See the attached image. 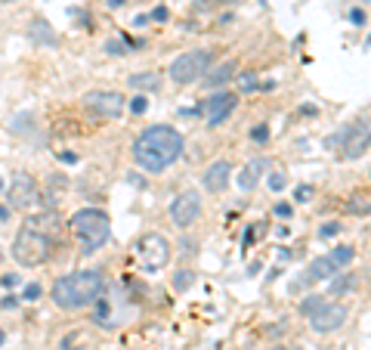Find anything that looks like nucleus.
Instances as JSON below:
<instances>
[{
  "instance_id": "obj_1",
  "label": "nucleus",
  "mask_w": 371,
  "mask_h": 350,
  "mask_svg": "<svg viewBox=\"0 0 371 350\" xmlns=\"http://www.w3.org/2000/svg\"><path fill=\"white\" fill-rule=\"evenodd\" d=\"M186 149V140L170 124H152L134 140V161L149 174H161L170 164L180 161Z\"/></svg>"
},
{
  "instance_id": "obj_2",
  "label": "nucleus",
  "mask_w": 371,
  "mask_h": 350,
  "mask_svg": "<svg viewBox=\"0 0 371 350\" xmlns=\"http://www.w3.org/2000/svg\"><path fill=\"white\" fill-rule=\"evenodd\" d=\"M105 295V276L99 270H75L69 276H59L50 288V301L59 310H87Z\"/></svg>"
},
{
  "instance_id": "obj_3",
  "label": "nucleus",
  "mask_w": 371,
  "mask_h": 350,
  "mask_svg": "<svg viewBox=\"0 0 371 350\" xmlns=\"http://www.w3.org/2000/svg\"><path fill=\"white\" fill-rule=\"evenodd\" d=\"M71 233H75L78 239V248H81V254H96L99 248L105 245V242L111 239V217L105 214L102 208H81L71 214L69 220Z\"/></svg>"
},
{
  "instance_id": "obj_4",
  "label": "nucleus",
  "mask_w": 371,
  "mask_h": 350,
  "mask_svg": "<svg viewBox=\"0 0 371 350\" xmlns=\"http://www.w3.org/2000/svg\"><path fill=\"white\" fill-rule=\"evenodd\" d=\"M53 251H56V239L44 229L28 227V223H22L16 239H12V257L22 267H44L53 257Z\"/></svg>"
},
{
  "instance_id": "obj_5",
  "label": "nucleus",
  "mask_w": 371,
  "mask_h": 350,
  "mask_svg": "<svg viewBox=\"0 0 371 350\" xmlns=\"http://www.w3.org/2000/svg\"><path fill=\"white\" fill-rule=\"evenodd\" d=\"M214 69V53L210 50H189L183 53V56H177L174 62H170L168 75L174 84H180V87H186V84H198L204 81V75Z\"/></svg>"
},
{
  "instance_id": "obj_6",
  "label": "nucleus",
  "mask_w": 371,
  "mask_h": 350,
  "mask_svg": "<svg viewBox=\"0 0 371 350\" xmlns=\"http://www.w3.org/2000/svg\"><path fill=\"white\" fill-rule=\"evenodd\" d=\"M136 251V261L145 273H158L161 267H168L170 257H174V245L168 242V236L161 233H145L139 236V242L134 245Z\"/></svg>"
},
{
  "instance_id": "obj_7",
  "label": "nucleus",
  "mask_w": 371,
  "mask_h": 350,
  "mask_svg": "<svg viewBox=\"0 0 371 350\" xmlns=\"http://www.w3.org/2000/svg\"><path fill=\"white\" fill-rule=\"evenodd\" d=\"M44 202V189L37 186V180L25 170L10 177L6 183V208H16V211H31Z\"/></svg>"
},
{
  "instance_id": "obj_8",
  "label": "nucleus",
  "mask_w": 371,
  "mask_h": 350,
  "mask_svg": "<svg viewBox=\"0 0 371 350\" xmlns=\"http://www.w3.org/2000/svg\"><path fill=\"white\" fill-rule=\"evenodd\" d=\"M84 109L93 112L99 118H121L124 109H127V100H124L118 90H87L81 96Z\"/></svg>"
},
{
  "instance_id": "obj_9",
  "label": "nucleus",
  "mask_w": 371,
  "mask_h": 350,
  "mask_svg": "<svg viewBox=\"0 0 371 350\" xmlns=\"http://www.w3.org/2000/svg\"><path fill=\"white\" fill-rule=\"evenodd\" d=\"M198 217H201V195L195 189H186V193H180L170 202V220L180 229H189Z\"/></svg>"
},
{
  "instance_id": "obj_10",
  "label": "nucleus",
  "mask_w": 371,
  "mask_h": 350,
  "mask_svg": "<svg viewBox=\"0 0 371 350\" xmlns=\"http://www.w3.org/2000/svg\"><path fill=\"white\" fill-rule=\"evenodd\" d=\"M238 105V96L229 94V90H220V94H210V100H204L201 112H204V121H208V128H220L223 121L235 112Z\"/></svg>"
},
{
  "instance_id": "obj_11",
  "label": "nucleus",
  "mask_w": 371,
  "mask_h": 350,
  "mask_svg": "<svg viewBox=\"0 0 371 350\" xmlns=\"http://www.w3.org/2000/svg\"><path fill=\"white\" fill-rule=\"evenodd\" d=\"M371 146V124L368 121H353L347 130V140L341 146V158L343 161H356L359 155H365Z\"/></svg>"
},
{
  "instance_id": "obj_12",
  "label": "nucleus",
  "mask_w": 371,
  "mask_h": 350,
  "mask_svg": "<svg viewBox=\"0 0 371 350\" xmlns=\"http://www.w3.org/2000/svg\"><path fill=\"white\" fill-rule=\"evenodd\" d=\"M343 322H347V307H343V304H328V301H325L322 307L309 316V326H313L316 335L337 332Z\"/></svg>"
},
{
  "instance_id": "obj_13",
  "label": "nucleus",
  "mask_w": 371,
  "mask_h": 350,
  "mask_svg": "<svg viewBox=\"0 0 371 350\" xmlns=\"http://www.w3.org/2000/svg\"><path fill=\"white\" fill-rule=\"evenodd\" d=\"M229 183H232V164L229 161H214L210 168H204V174H201V186L208 189V193H223V189H229Z\"/></svg>"
},
{
  "instance_id": "obj_14",
  "label": "nucleus",
  "mask_w": 371,
  "mask_h": 350,
  "mask_svg": "<svg viewBox=\"0 0 371 350\" xmlns=\"http://www.w3.org/2000/svg\"><path fill=\"white\" fill-rule=\"evenodd\" d=\"M266 168H269V161L266 158H251L248 164H244L242 170H238V189H244V193H251V189H257L260 186V177L266 174Z\"/></svg>"
},
{
  "instance_id": "obj_15",
  "label": "nucleus",
  "mask_w": 371,
  "mask_h": 350,
  "mask_svg": "<svg viewBox=\"0 0 371 350\" xmlns=\"http://www.w3.org/2000/svg\"><path fill=\"white\" fill-rule=\"evenodd\" d=\"M331 276H337V267L331 263L328 254H322V257H313V261H309L303 279H307V282H328Z\"/></svg>"
},
{
  "instance_id": "obj_16",
  "label": "nucleus",
  "mask_w": 371,
  "mask_h": 350,
  "mask_svg": "<svg viewBox=\"0 0 371 350\" xmlns=\"http://www.w3.org/2000/svg\"><path fill=\"white\" fill-rule=\"evenodd\" d=\"M232 78H235V62H220V65H214V69L204 75V87L220 90V87H226Z\"/></svg>"
},
{
  "instance_id": "obj_17",
  "label": "nucleus",
  "mask_w": 371,
  "mask_h": 350,
  "mask_svg": "<svg viewBox=\"0 0 371 350\" xmlns=\"http://www.w3.org/2000/svg\"><path fill=\"white\" fill-rule=\"evenodd\" d=\"M356 286H359V276H356V273L331 276V279H328V295H331V298H343V295H350Z\"/></svg>"
},
{
  "instance_id": "obj_18",
  "label": "nucleus",
  "mask_w": 371,
  "mask_h": 350,
  "mask_svg": "<svg viewBox=\"0 0 371 350\" xmlns=\"http://www.w3.org/2000/svg\"><path fill=\"white\" fill-rule=\"evenodd\" d=\"M343 208H347V214H353V217H371V195L368 193H353Z\"/></svg>"
},
{
  "instance_id": "obj_19",
  "label": "nucleus",
  "mask_w": 371,
  "mask_h": 350,
  "mask_svg": "<svg viewBox=\"0 0 371 350\" xmlns=\"http://www.w3.org/2000/svg\"><path fill=\"white\" fill-rule=\"evenodd\" d=\"M127 84L134 90H161V75L158 71H139V75H130Z\"/></svg>"
},
{
  "instance_id": "obj_20",
  "label": "nucleus",
  "mask_w": 371,
  "mask_h": 350,
  "mask_svg": "<svg viewBox=\"0 0 371 350\" xmlns=\"http://www.w3.org/2000/svg\"><path fill=\"white\" fill-rule=\"evenodd\" d=\"M25 223H28V227H35V229H44V233L53 236V229L59 227V214H56V211H41V214H31Z\"/></svg>"
},
{
  "instance_id": "obj_21",
  "label": "nucleus",
  "mask_w": 371,
  "mask_h": 350,
  "mask_svg": "<svg viewBox=\"0 0 371 350\" xmlns=\"http://www.w3.org/2000/svg\"><path fill=\"white\" fill-rule=\"evenodd\" d=\"M331 263H334L337 270L341 267H347V263H353V257H356V248L353 245H334V251H331Z\"/></svg>"
},
{
  "instance_id": "obj_22",
  "label": "nucleus",
  "mask_w": 371,
  "mask_h": 350,
  "mask_svg": "<svg viewBox=\"0 0 371 350\" xmlns=\"http://www.w3.org/2000/svg\"><path fill=\"white\" fill-rule=\"evenodd\" d=\"M31 41H37V44H56V35L50 31V25H46L44 19H37V22H31Z\"/></svg>"
},
{
  "instance_id": "obj_23",
  "label": "nucleus",
  "mask_w": 371,
  "mask_h": 350,
  "mask_svg": "<svg viewBox=\"0 0 371 350\" xmlns=\"http://www.w3.org/2000/svg\"><path fill=\"white\" fill-rule=\"evenodd\" d=\"M192 282H195V273H192V270H177V273H174V288H177V292H189V288H192Z\"/></svg>"
},
{
  "instance_id": "obj_24",
  "label": "nucleus",
  "mask_w": 371,
  "mask_h": 350,
  "mask_svg": "<svg viewBox=\"0 0 371 350\" xmlns=\"http://www.w3.org/2000/svg\"><path fill=\"white\" fill-rule=\"evenodd\" d=\"M105 53H109V56H127L130 44L124 41V37H109V41H105Z\"/></svg>"
},
{
  "instance_id": "obj_25",
  "label": "nucleus",
  "mask_w": 371,
  "mask_h": 350,
  "mask_svg": "<svg viewBox=\"0 0 371 350\" xmlns=\"http://www.w3.org/2000/svg\"><path fill=\"white\" fill-rule=\"evenodd\" d=\"M322 304H325V298H322V295H307V298L300 301V313H303V316H313L316 310L322 307Z\"/></svg>"
},
{
  "instance_id": "obj_26",
  "label": "nucleus",
  "mask_w": 371,
  "mask_h": 350,
  "mask_svg": "<svg viewBox=\"0 0 371 350\" xmlns=\"http://www.w3.org/2000/svg\"><path fill=\"white\" fill-rule=\"evenodd\" d=\"M56 350H87V344H84V335L81 332H71L69 338H62V344H59Z\"/></svg>"
},
{
  "instance_id": "obj_27",
  "label": "nucleus",
  "mask_w": 371,
  "mask_h": 350,
  "mask_svg": "<svg viewBox=\"0 0 371 350\" xmlns=\"http://www.w3.org/2000/svg\"><path fill=\"white\" fill-rule=\"evenodd\" d=\"M284 183H288V177H284L282 170H273V174H269V180H266V186L273 189V193H282Z\"/></svg>"
},
{
  "instance_id": "obj_28",
  "label": "nucleus",
  "mask_w": 371,
  "mask_h": 350,
  "mask_svg": "<svg viewBox=\"0 0 371 350\" xmlns=\"http://www.w3.org/2000/svg\"><path fill=\"white\" fill-rule=\"evenodd\" d=\"M238 87L244 90V94H251V90L260 87V78L254 75V71H248V75H242V81H238Z\"/></svg>"
},
{
  "instance_id": "obj_29",
  "label": "nucleus",
  "mask_w": 371,
  "mask_h": 350,
  "mask_svg": "<svg viewBox=\"0 0 371 350\" xmlns=\"http://www.w3.org/2000/svg\"><path fill=\"white\" fill-rule=\"evenodd\" d=\"M127 109H130V112H134V115H145V109H149V100H145V96H143V94H136V96H134V100H130V103H127Z\"/></svg>"
},
{
  "instance_id": "obj_30",
  "label": "nucleus",
  "mask_w": 371,
  "mask_h": 350,
  "mask_svg": "<svg viewBox=\"0 0 371 350\" xmlns=\"http://www.w3.org/2000/svg\"><path fill=\"white\" fill-rule=\"evenodd\" d=\"M251 140H254V143H266L269 140V128H266V124H254V130H251Z\"/></svg>"
},
{
  "instance_id": "obj_31",
  "label": "nucleus",
  "mask_w": 371,
  "mask_h": 350,
  "mask_svg": "<svg viewBox=\"0 0 371 350\" xmlns=\"http://www.w3.org/2000/svg\"><path fill=\"white\" fill-rule=\"evenodd\" d=\"M337 233H341V223H337V220L322 223V229H319V236H322V239H331V236H337Z\"/></svg>"
},
{
  "instance_id": "obj_32",
  "label": "nucleus",
  "mask_w": 371,
  "mask_h": 350,
  "mask_svg": "<svg viewBox=\"0 0 371 350\" xmlns=\"http://www.w3.org/2000/svg\"><path fill=\"white\" fill-rule=\"evenodd\" d=\"M198 10H214V6H226V3H242V0H195Z\"/></svg>"
},
{
  "instance_id": "obj_33",
  "label": "nucleus",
  "mask_w": 371,
  "mask_h": 350,
  "mask_svg": "<svg viewBox=\"0 0 371 350\" xmlns=\"http://www.w3.org/2000/svg\"><path fill=\"white\" fill-rule=\"evenodd\" d=\"M37 298H41V286H37V282H31V286H25L22 301H37Z\"/></svg>"
},
{
  "instance_id": "obj_34",
  "label": "nucleus",
  "mask_w": 371,
  "mask_h": 350,
  "mask_svg": "<svg viewBox=\"0 0 371 350\" xmlns=\"http://www.w3.org/2000/svg\"><path fill=\"white\" fill-rule=\"evenodd\" d=\"M149 19H155V22H168V19H170V10H168V6H155V10L149 12Z\"/></svg>"
},
{
  "instance_id": "obj_35",
  "label": "nucleus",
  "mask_w": 371,
  "mask_h": 350,
  "mask_svg": "<svg viewBox=\"0 0 371 350\" xmlns=\"http://www.w3.org/2000/svg\"><path fill=\"white\" fill-rule=\"evenodd\" d=\"M275 214H278V217H284V220H288V217L294 214V204H291V202H275Z\"/></svg>"
},
{
  "instance_id": "obj_36",
  "label": "nucleus",
  "mask_w": 371,
  "mask_h": 350,
  "mask_svg": "<svg viewBox=\"0 0 371 350\" xmlns=\"http://www.w3.org/2000/svg\"><path fill=\"white\" fill-rule=\"evenodd\" d=\"M350 22H353V25H365V10H359V6H356V10H350Z\"/></svg>"
},
{
  "instance_id": "obj_37",
  "label": "nucleus",
  "mask_w": 371,
  "mask_h": 350,
  "mask_svg": "<svg viewBox=\"0 0 371 350\" xmlns=\"http://www.w3.org/2000/svg\"><path fill=\"white\" fill-rule=\"evenodd\" d=\"M294 199H297V202H307V199H313V186H297Z\"/></svg>"
},
{
  "instance_id": "obj_38",
  "label": "nucleus",
  "mask_w": 371,
  "mask_h": 350,
  "mask_svg": "<svg viewBox=\"0 0 371 350\" xmlns=\"http://www.w3.org/2000/svg\"><path fill=\"white\" fill-rule=\"evenodd\" d=\"M195 248H198V242H195V239H183V242H180L183 257H186V254H195Z\"/></svg>"
},
{
  "instance_id": "obj_39",
  "label": "nucleus",
  "mask_w": 371,
  "mask_h": 350,
  "mask_svg": "<svg viewBox=\"0 0 371 350\" xmlns=\"http://www.w3.org/2000/svg\"><path fill=\"white\" fill-rule=\"evenodd\" d=\"M19 301H22V298H16V295H6V298L0 301V307H3V310H16Z\"/></svg>"
},
{
  "instance_id": "obj_40",
  "label": "nucleus",
  "mask_w": 371,
  "mask_h": 350,
  "mask_svg": "<svg viewBox=\"0 0 371 350\" xmlns=\"http://www.w3.org/2000/svg\"><path fill=\"white\" fill-rule=\"evenodd\" d=\"M3 286L6 288H16L19 286V276H3Z\"/></svg>"
},
{
  "instance_id": "obj_41",
  "label": "nucleus",
  "mask_w": 371,
  "mask_h": 350,
  "mask_svg": "<svg viewBox=\"0 0 371 350\" xmlns=\"http://www.w3.org/2000/svg\"><path fill=\"white\" fill-rule=\"evenodd\" d=\"M59 158H62V161H69V164L78 161V155H71V152H59Z\"/></svg>"
},
{
  "instance_id": "obj_42",
  "label": "nucleus",
  "mask_w": 371,
  "mask_h": 350,
  "mask_svg": "<svg viewBox=\"0 0 371 350\" xmlns=\"http://www.w3.org/2000/svg\"><path fill=\"white\" fill-rule=\"evenodd\" d=\"M145 22H149V16H145V12H143V16H136V19H134V25H136V28H143Z\"/></svg>"
},
{
  "instance_id": "obj_43",
  "label": "nucleus",
  "mask_w": 371,
  "mask_h": 350,
  "mask_svg": "<svg viewBox=\"0 0 371 350\" xmlns=\"http://www.w3.org/2000/svg\"><path fill=\"white\" fill-rule=\"evenodd\" d=\"M6 217H10V208H6V204H0V220H6Z\"/></svg>"
},
{
  "instance_id": "obj_44",
  "label": "nucleus",
  "mask_w": 371,
  "mask_h": 350,
  "mask_svg": "<svg viewBox=\"0 0 371 350\" xmlns=\"http://www.w3.org/2000/svg\"><path fill=\"white\" fill-rule=\"evenodd\" d=\"M124 3H127V0H109V6H115V10L118 6H124Z\"/></svg>"
},
{
  "instance_id": "obj_45",
  "label": "nucleus",
  "mask_w": 371,
  "mask_h": 350,
  "mask_svg": "<svg viewBox=\"0 0 371 350\" xmlns=\"http://www.w3.org/2000/svg\"><path fill=\"white\" fill-rule=\"evenodd\" d=\"M6 344V332H3V329H0V347H3Z\"/></svg>"
},
{
  "instance_id": "obj_46",
  "label": "nucleus",
  "mask_w": 371,
  "mask_h": 350,
  "mask_svg": "<svg viewBox=\"0 0 371 350\" xmlns=\"http://www.w3.org/2000/svg\"><path fill=\"white\" fill-rule=\"evenodd\" d=\"M0 3H19V0H0Z\"/></svg>"
},
{
  "instance_id": "obj_47",
  "label": "nucleus",
  "mask_w": 371,
  "mask_h": 350,
  "mask_svg": "<svg viewBox=\"0 0 371 350\" xmlns=\"http://www.w3.org/2000/svg\"><path fill=\"white\" fill-rule=\"evenodd\" d=\"M273 350H291V347H282V344H278V347H273Z\"/></svg>"
}]
</instances>
